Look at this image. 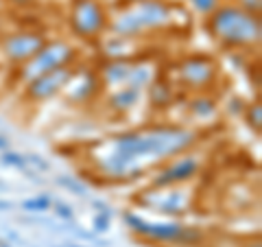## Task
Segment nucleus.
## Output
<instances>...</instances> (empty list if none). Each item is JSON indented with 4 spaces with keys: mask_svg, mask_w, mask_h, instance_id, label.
Wrapping results in <instances>:
<instances>
[{
    "mask_svg": "<svg viewBox=\"0 0 262 247\" xmlns=\"http://www.w3.org/2000/svg\"><path fill=\"white\" fill-rule=\"evenodd\" d=\"M199 131L179 122H153L92 145V171L107 182H134L153 167L194 149Z\"/></svg>",
    "mask_w": 262,
    "mask_h": 247,
    "instance_id": "1",
    "label": "nucleus"
},
{
    "mask_svg": "<svg viewBox=\"0 0 262 247\" xmlns=\"http://www.w3.org/2000/svg\"><path fill=\"white\" fill-rule=\"evenodd\" d=\"M177 11L179 7L168 0H136L122 5L116 13L110 15L107 31L116 37L140 39L149 33L173 29L177 24Z\"/></svg>",
    "mask_w": 262,
    "mask_h": 247,
    "instance_id": "2",
    "label": "nucleus"
},
{
    "mask_svg": "<svg viewBox=\"0 0 262 247\" xmlns=\"http://www.w3.org/2000/svg\"><path fill=\"white\" fill-rule=\"evenodd\" d=\"M206 29L216 42L229 51H243L260 44L262 24L258 15L245 13L234 3H225L206 20Z\"/></svg>",
    "mask_w": 262,
    "mask_h": 247,
    "instance_id": "3",
    "label": "nucleus"
},
{
    "mask_svg": "<svg viewBox=\"0 0 262 247\" xmlns=\"http://www.w3.org/2000/svg\"><path fill=\"white\" fill-rule=\"evenodd\" d=\"M125 223L131 228V232L136 236L144 238V241H153V243H170V245H184V247H194L203 243V234L201 228H192V225H184L179 221H162V223H153L146 221L136 212H122Z\"/></svg>",
    "mask_w": 262,
    "mask_h": 247,
    "instance_id": "4",
    "label": "nucleus"
},
{
    "mask_svg": "<svg viewBox=\"0 0 262 247\" xmlns=\"http://www.w3.org/2000/svg\"><path fill=\"white\" fill-rule=\"evenodd\" d=\"M79 57L81 51L68 39H48L35 57H31L27 64L15 68V81L27 86L33 79L46 75V72H53L57 68H70L77 64Z\"/></svg>",
    "mask_w": 262,
    "mask_h": 247,
    "instance_id": "5",
    "label": "nucleus"
},
{
    "mask_svg": "<svg viewBox=\"0 0 262 247\" xmlns=\"http://www.w3.org/2000/svg\"><path fill=\"white\" fill-rule=\"evenodd\" d=\"M219 75L221 68L214 57L206 53H194L182 57L173 68V77L168 79L175 84V88H186V92L201 94L210 92L219 84Z\"/></svg>",
    "mask_w": 262,
    "mask_h": 247,
    "instance_id": "6",
    "label": "nucleus"
},
{
    "mask_svg": "<svg viewBox=\"0 0 262 247\" xmlns=\"http://www.w3.org/2000/svg\"><path fill=\"white\" fill-rule=\"evenodd\" d=\"M70 31L83 42H96L107 33L110 11L101 0H75L68 15Z\"/></svg>",
    "mask_w": 262,
    "mask_h": 247,
    "instance_id": "7",
    "label": "nucleus"
},
{
    "mask_svg": "<svg viewBox=\"0 0 262 247\" xmlns=\"http://www.w3.org/2000/svg\"><path fill=\"white\" fill-rule=\"evenodd\" d=\"M134 201L136 205L160 212V215L182 217L192 210L194 195L186 184H182V186H166V188H146Z\"/></svg>",
    "mask_w": 262,
    "mask_h": 247,
    "instance_id": "8",
    "label": "nucleus"
},
{
    "mask_svg": "<svg viewBox=\"0 0 262 247\" xmlns=\"http://www.w3.org/2000/svg\"><path fill=\"white\" fill-rule=\"evenodd\" d=\"M48 42L46 33L37 31V29H20L13 33H7V35L0 39V53L11 66H22L27 64L31 57H35L42 46Z\"/></svg>",
    "mask_w": 262,
    "mask_h": 247,
    "instance_id": "9",
    "label": "nucleus"
},
{
    "mask_svg": "<svg viewBox=\"0 0 262 247\" xmlns=\"http://www.w3.org/2000/svg\"><path fill=\"white\" fill-rule=\"evenodd\" d=\"M201 167L203 162L199 155L194 153H182L177 158L164 162L160 171L155 173L149 182V188H166V186H182V184H188L201 173Z\"/></svg>",
    "mask_w": 262,
    "mask_h": 247,
    "instance_id": "10",
    "label": "nucleus"
},
{
    "mask_svg": "<svg viewBox=\"0 0 262 247\" xmlns=\"http://www.w3.org/2000/svg\"><path fill=\"white\" fill-rule=\"evenodd\" d=\"M72 75H75V66H70V68H57L53 72H46V75L33 79L31 84L24 86V101L27 103H46L51 101V98L59 96L63 92V88L68 86V81L72 79Z\"/></svg>",
    "mask_w": 262,
    "mask_h": 247,
    "instance_id": "11",
    "label": "nucleus"
},
{
    "mask_svg": "<svg viewBox=\"0 0 262 247\" xmlns=\"http://www.w3.org/2000/svg\"><path fill=\"white\" fill-rule=\"evenodd\" d=\"M101 79H98V72L92 68H79L75 70V75L68 81V86L63 88V96L66 101L72 105H85L90 101L101 94Z\"/></svg>",
    "mask_w": 262,
    "mask_h": 247,
    "instance_id": "12",
    "label": "nucleus"
},
{
    "mask_svg": "<svg viewBox=\"0 0 262 247\" xmlns=\"http://www.w3.org/2000/svg\"><path fill=\"white\" fill-rule=\"evenodd\" d=\"M146 98H149V108L153 112H168L173 108L175 98H177V90L175 84L168 77H164L162 72L158 75V79L149 86V92H146Z\"/></svg>",
    "mask_w": 262,
    "mask_h": 247,
    "instance_id": "13",
    "label": "nucleus"
},
{
    "mask_svg": "<svg viewBox=\"0 0 262 247\" xmlns=\"http://www.w3.org/2000/svg\"><path fill=\"white\" fill-rule=\"evenodd\" d=\"M142 101V90L136 88H116V90H107L105 92V108L112 114H129L134 112Z\"/></svg>",
    "mask_w": 262,
    "mask_h": 247,
    "instance_id": "14",
    "label": "nucleus"
},
{
    "mask_svg": "<svg viewBox=\"0 0 262 247\" xmlns=\"http://www.w3.org/2000/svg\"><path fill=\"white\" fill-rule=\"evenodd\" d=\"M131 61L125 59H107L98 66V79H101L103 90H116L127 84Z\"/></svg>",
    "mask_w": 262,
    "mask_h": 247,
    "instance_id": "15",
    "label": "nucleus"
},
{
    "mask_svg": "<svg viewBox=\"0 0 262 247\" xmlns=\"http://www.w3.org/2000/svg\"><path fill=\"white\" fill-rule=\"evenodd\" d=\"M160 75V68L155 66L153 61L149 59H140V57H136L134 61H131V68H129V77H127V88H136V90H142L149 88L155 79Z\"/></svg>",
    "mask_w": 262,
    "mask_h": 247,
    "instance_id": "16",
    "label": "nucleus"
},
{
    "mask_svg": "<svg viewBox=\"0 0 262 247\" xmlns=\"http://www.w3.org/2000/svg\"><path fill=\"white\" fill-rule=\"evenodd\" d=\"M186 110L190 112L196 120L208 122L219 114V101H216V96L210 94V92L192 94L190 98H188V103H186Z\"/></svg>",
    "mask_w": 262,
    "mask_h": 247,
    "instance_id": "17",
    "label": "nucleus"
},
{
    "mask_svg": "<svg viewBox=\"0 0 262 247\" xmlns=\"http://www.w3.org/2000/svg\"><path fill=\"white\" fill-rule=\"evenodd\" d=\"M136 39H127V37H105L103 42V55L107 59H125V61H134L136 55H140L134 48Z\"/></svg>",
    "mask_w": 262,
    "mask_h": 247,
    "instance_id": "18",
    "label": "nucleus"
},
{
    "mask_svg": "<svg viewBox=\"0 0 262 247\" xmlns=\"http://www.w3.org/2000/svg\"><path fill=\"white\" fill-rule=\"evenodd\" d=\"M53 208V199L51 195L44 193V195H35L31 199H24L22 201V210L24 212H33V215H42V212H48Z\"/></svg>",
    "mask_w": 262,
    "mask_h": 247,
    "instance_id": "19",
    "label": "nucleus"
},
{
    "mask_svg": "<svg viewBox=\"0 0 262 247\" xmlns=\"http://www.w3.org/2000/svg\"><path fill=\"white\" fill-rule=\"evenodd\" d=\"M55 184L57 186H61L63 191H68L72 195H77V197H88V186L81 182L79 177H70V175H59L55 179Z\"/></svg>",
    "mask_w": 262,
    "mask_h": 247,
    "instance_id": "20",
    "label": "nucleus"
},
{
    "mask_svg": "<svg viewBox=\"0 0 262 247\" xmlns=\"http://www.w3.org/2000/svg\"><path fill=\"white\" fill-rule=\"evenodd\" d=\"M245 120H247V125L251 131H256V134H260V129H262V105L260 101L256 103H251L245 108Z\"/></svg>",
    "mask_w": 262,
    "mask_h": 247,
    "instance_id": "21",
    "label": "nucleus"
},
{
    "mask_svg": "<svg viewBox=\"0 0 262 247\" xmlns=\"http://www.w3.org/2000/svg\"><path fill=\"white\" fill-rule=\"evenodd\" d=\"M188 3H190V7L196 13H201L203 18H210V15L223 5V0H188Z\"/></svg>",
    "mask_w": 262,
    "mask_h": 247,
    "instance_id": "22",
    "label": "nucleus"
},
{
    "mask_svg": "<svg viewBox=\"0 0 262 247\" xmlns=\"http://www.w3.org/2000/svg\"><path fill=\"white\" fill-rule=\"evenodd\" d=\"M0 160H3L5 167H13V169H27L29 167L27 155H22L18 151H9V149L3 153V158H0Z\"/></svg>",
    "mask_w": 262,
    "mask_h": 247,
    "instance_id": "23",
    "label": "nucleus"
},
{
    "mask_svg": "<svg viewBox=\"0 0 262 247\" xmlns=\"http://www.w3.org/2000/svg\"><path fill=\"white\" fill-rule=\"evenodd\" d=\"M53 210H55V217L61 219V221H72L75 219V210H72L68 203H63V201H53Z\"/></svg>",
    "mask_w": 262,
    "mask_h": 247,
    "instance_id": "24",
    "label": "nucleus"
},
{
    "mask_svg": "<svg viewBox=\"0 0 262 247\" xmlns=\"http://www.w3.org/2000/svg\"><path fill=\"white\" fill-rule=\"evenodd\" d=\"M236 7H241L245 13H251V15H258L260 18V9H262V0H238L234 3Z\"/></svg>",
    "mask_w": 262,
    "mask_h": 247,
    "instance_id": "25",
    "label": "nucleus"
},
{
    "mask_svg": "<svg viewBox=\"0 0 262 247\" xmlns=\"http://www.w3.org/2000/svg\"><path fill=\"white\" fill-rule=\"evenodd\" d=\"M27 162L31 164V167H35L37 171H42V173L51 171V162H48L46 158H42L39 153H29V155H27Z\"/></svg>",
    "mask_w": 262,
    "mask_h": 247,
    "instance_id": "26",
    "label": "nucleus"
},
{
    "mask_svg": "<svg viewBox=\"0 0 262 247\" xmlns=\"http://www.w3.org/2000/svg\"><path fill=\"white\" fill-rule=\"evenodd\" d=\"M92 225H94V234L107 232L110 225H112V217H107V215H98V212H96V217H94V221H92Z\"/></svg>",
    "mask_w": 262,
    "mask_h": 247,
    "instance_id": "27",
    "label": "nucleus"
},
{
    "mask_svg": "<svg viewBox=\"0 0 262 247\" xmlns=\"http://www.w3.org/2000/svg\"><path fill=\"white\" fill-rule=\"evenodd\" d=\"M92 208L98 212V215H107V217H112L114 212H112V208L107 203H105L103 199H92Z\"/></svg>",
    "mask_w": 262,
    "mask_h": 247,
    "instance_id": "28",
    "label": "nucleus"
},
{
    "mask_svg": "<svg viewBox=\"0 0 262 247\" xmlns=\"http://www.w3.org/2000/svg\"><path fill=\"white\" fill-rule=\"evenodd\" d=\"M229 114H236V116H238V114H245V108H243V101L241 98H232V101H229V110H227Z\"/></svg>",
    "mask_w": 262,
    "mask_h": 247,
    "instance_id": "29",
    "label": "nucleus"
},
{
    "mask_svg": "<svg viewBox=\"0 0 262 247\" xmlns=\"http://www.w3.org/2000/svg\"><path fill=\"white\" fill-rule=\"evenodd\" d=\"M9 5H13V7H18V9H27V7H31L35 0H7Z\"/></svg>",
    "mask_w": 262,
    "mask_h": 247,
    "instance_id": "30",
    "label": "nucleus"
},
{
    "mask_svg": "<svg viewBox=\"0 0 262 247\" xmlns=\"http://www.w3.org/2000/svg\"><path fill=\"white\" fill-rule=\"evenodd\" d=\"M9 138H7V136H3V134H0V151H7V149H9Z\"/></svg>",
    "mask_w": 262,
    "mask_h": 247,
    "instance_id": "31",
    "label": "nucleus"
},
{
    "mask_svg": "<svg viewBox=\"0 0 262 247\" xmlns=\"http://www.w3.org/2000/svg\"><path fill=\"white\" fill-rule=\"evenodd\" d=\"M11 208H13V203H11V201L0 199V212H7V210H11Z\"/></svg>",
    "mask_w": 262,
    "mask_h": 247,
    "instance_id": "32",
    "label": "nucleus"
},
{
    "mask_svg": "<svg viewBox=\"0 0 262 247\" xmlns=\"http://www.w3.org/2000/svg\"><path fill=\"white\" fill-rule=\"evenodd\" d=\"M0 247H13L9 241H5V238H0Z\"/></svg>",
    "mask_w": 262,
    "mask_h": 247,
    "instance_id": "33",
    "label": "nucleus"
},
{
    "mask_svg": "<svg viewBox=\"0 0 262 247\" xmlns=\"http://www.w3.org/2000/svg\"><path fill=\"white\" fill-rule=\"evenodd\" d=\"M7 188H9V186H7V184L3 182V179H0V191H7Z\"/></svg>",
    "mask_w": 262,
    "mask_h": 247,
    "instance_id": "34",
    "label": "nucleus"
},
{
    "mask_svg": "<svg viewBox=\"0 0 262 247\" xmlns=\"http://www.w3.org/2000/svg\"><path fill=\"white\" fill-rule=\"evenodd\" d=\"M63 247H83V245H77V243H66Z\"/></svg>",
    "mask_w": 262,
    "mask_h": 247,
    "instance_id": "35",
    "label": "nucleus"
},
{
    "mask_svg": "<svg viewBox=\"0 0 262 247\" xmlns=\"http://www.w3.org/2000/svg\"><path fill=\"white\" fill-rule=\"evenodd\" d=\"M245 247H260V241H256V243H249V245H245Z\"/></svg>",
    "mask_w": 262,
    "mask_h": 247,
    "instance_id": "36",
    "label": "nucleus"
},
{
    "mask_svg": "<svg viewBox=\"0 0 262 247\" xmlns=\"http://www.w3.org/2000/svg\"><path fill=\"white\" fill-rule=\"evenodd\" d=\"M120 3H125V5H129V3H136V0H120Z\"/></svg>",
    "mask_w": 262,
    "mask_h": 247,
    "instance_id": "37",
    "label": "nucleus"
}]
</instances>
